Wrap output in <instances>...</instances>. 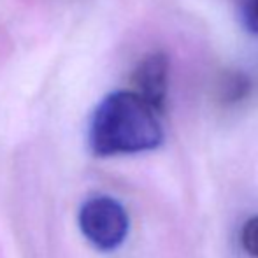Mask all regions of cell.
<instances>
[{"instance_id": "cell-1", "label": "cell", "mask_w": 258, "mask_h": 258, "mask_svg": "<svg viewBox=\"0 0 258 258\" xmlns=\"http://www.w3.org/2000/svg\"><path fill=\"white\" fill-rule=\"evenodd\" d=\"M158 114L153 105L132 90L109 93L97 105L90 121V148L97 156L155 150L163 139Z\"/></svg>"}, {"instance_id": "cell-2", "label": "cell", "mask_w": 258, "mask_h": 258, "mask_svg": "<svg viewBox=\"0 0 258 258\" xmlns=\"http://www.w3.org/2000/svg\"><path fill=\"white\" fill-rule=\"evenodd\" d=\"M128 214L125 207L111 197H93L79 211V228L83 235L102 251L123 244L128 234Z\"/></svg>"}, {"instance_id": "cell-3", "label": "cell", "mask_w": 258, "mask_h": 258, "mask_svg": "<svg viewBox=\"0 0 258 258\" xmlns=\"http://www.w3.org/2000/svg\"><path fill=\"white\" fill-rule=\"evenodd\" d=\"M132 92L143 97L158 112H162L167 99L169 60L163 53L155 51L141 58L132 72Z\"/></svg>"}, {"instance_id": "cell-4", "label": "cell", "mask_w": 258, "mask_h": 258, "mask_svg": "<svg viewBox=\"0 0 258 258\" xmlns=\"http://www.w3.org/2000/svg\"><path fill=\"white\" fill-rule=\"evenodd\" d=\"M241 242L242 248L251 256L258 258V216H253L246 221L241 232Z\"/></svg>"}, {"instance_id": "cell-5", "label": "cell", "mask_w": 258, "mask_h": 258, "mask_svg": "<svg viewBox=\"0 0 258 258\" xmlns=\"http://www.w3.org/2000/svg\"><path fill=\"white\" fill-rule=\"evenodd\" d=\"M239 7L246 28L258 34V0H239Z\"/></svg>"}]
</instances>
